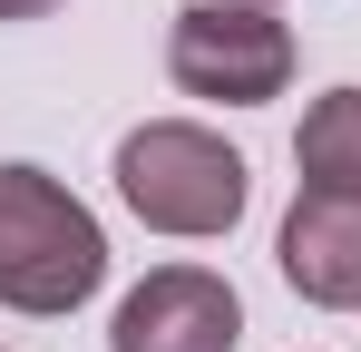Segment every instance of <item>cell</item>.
I'll use <instances>...</instances> for the list:
<instances>
[{"instance_id":"8992f818","label":"cell","mask_w":361,"mask_h":352,"mask_svg":"<svg viewBox=\"0 0 361 352\" xmlns=\"http://www.w3.org/2000/svg\"><path fill=\"white\" fill-rule=\"evenodd\" d=\"M302 196H361V88H322L293 137Z\"/></svg>"},{"instance_id":"52a82bcc","label":"cell","mask_w":361,"mask_h":352,"mask_svg":"<svg viewBox=\"0 0 361 352\" xmlns=\"http://www.w3.org/2000/svg\"><path fill=\"white\" fill-rule=\"evenodd\" d=\"M59 0H0V20H49Z\"/></svg>"},{"instance_id":"ba28073f","label":"cell","mask_w":361,"mask_h":352,"mask_svg":"<svg viewBox=\"0 0 361 352\" xmlns=\"http://www.w3.org/2000/svg\"><path fill=\"white\" fill-rule=\"evenodd\" d=\"M244 10H274V0H244Z\"/></svg>"},{"instance_id":"6da1fadb","label":"cell","mask_w":361,"mask_h":352,"mask_svg":"<svg viewBox=\"0 0 361 352\" xmlns=\"http://www.w3.org/2000/svg\"><path fill=\"white\" fill-rule=\"evenodd\" d=\"M108 284V235L49 167H0V303L78 313Z\"/></svg>"},{"instance_id":"5b68a950","label":"cell","mask_w":361,"mask_h":352,"mask_svg":"<svg viewBox=\"0 0 361 352\" xmlns=\"http://www.w3.org/2000/svg\"><path fill=\"white\" fill-rule=\"evenodd\" d=\"M283 284L322 313H352L361 303V196H293L283 216Z\"/></svg>"},{"instance_id":"277c9868","label":"cell","mask_w":361,"mask_h":352,"mask_svg":"<svg viewBox=\"0 0 361 352\" xmlns=\"http://www.w3.org/2000/svg\"><path fill=\"white\" fill-rule=\"evenodd\" d=\"M235 343H244V303L205 264H157L108 323V352H235Z\"/></svg>"},{"instance_id":"7a4b0ae2","label":"cell","mask_w":361,"mask_h":352,"mask_svg":"<svg viewBox=\"0 0 361 352\" xmlns=\"http://www.w3.org/2000/svg\"><path fill=\"white\" fill-rule=\"evenodd\" d=\"M118 196L137 225L157 235H235L244 216V157L215 127H185V117H147L118 137Z\"/></svg>"},{"instance_id":"3957f363","label":"cell","mask_w":361,"mask_h":352,"mask_svg":"<svg viewBox=\"0 0 361 352\" xmlns=\"http://www.w3.org/2000/svg\"><path fill=\"white\" fill-rule=\"evenodd\" d=\"M166 78L215 108H264L293 78V30L274 10H244V0H195L166 30Z\"/></svg>"}]
</instances>
